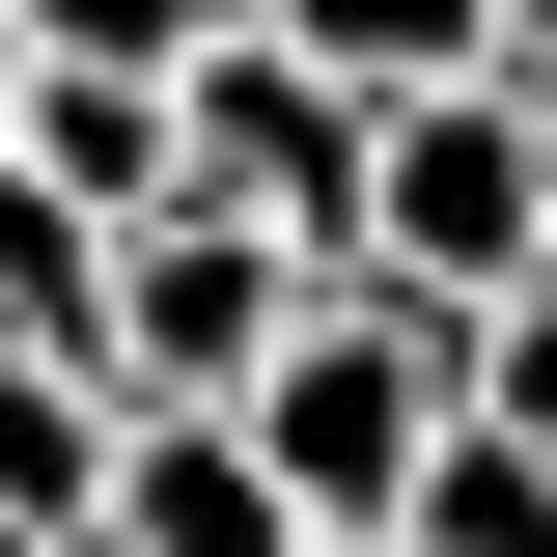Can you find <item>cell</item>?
Returning a JSON list of instances; mask_svg holds the SVG:
<instances>
[{"mask_svg": "<svg viewBox=\"0 0 557 557\" xmlns=\"http://www.w3.org/2000/svg\"><path fill=\"white\" fill-rule=\"evenodd\" d=\"M223 418L278 446V502H307L335 557H391L418 474H446V418H474V307H418V278H307V335H278Z\"/></svg>", "mask_w": 557, "mask_h": 557, "instance_id": "cell-1", "label": "cell"}, {"mask_svg": "<svg viewBox=\"0 0 557 557\" xmlns=\"http://www.w3.org/2000/svg\"><path fill=\"white\" fill-rule=\"evenodd\" d=\"M335 278H418V307H530V278H557V139H530V84H418V112L362 139V223H335Z\"/></svg>", "mask_w": 557, "mask_h": 557, "instance_id": "cell-2", "label": "cell"}, {"mask_svg": "<svg viewBox=\"0 0 557 557\" xmlns=\"http://www.w3.org/2000/svg\"><path fill=\"white\" fill-rule=\"evenodd\" d=\"M307 278H335L307 223H251V196H139V223H112V391H139V418H223L278 335H307Z\"/></svg>", "mask_w": 557, "mask_h": 557, "instance_id": "cell-3", "label": "cell"}, {"mask_svg": "<svg viewBox=\"0 0 557 557\" xmlns=\"http://www.w3.org/2000/svg\"><path fill=\"white\" fill-rule=\"evenodd\" d=\"M168 112H196V196H251V223H307V251H335V223H362V139H391V84H335V57L251 0Z\"/></svg>", "mask_w": 557, "mask_h": 557, "instance_id": "cell-4", "label": "cell"}, {"mask_svg": "<svg viewBox=\"0 0 557 557\" xmlns=\"http://www.w3.org/2000/svg\"><path fill=\"white\" fill-rule=\"evenodd\" d=\"M28 557H335V530L278 502L251 418H139V446H112V530H28Z\"/></svg>", "mask_w": 557, "mask_h": 557, "instance_id": "cell-5", "label": "cell"}, {"mask_svg": "<svg viewBox=\"0 0 557 557\" xmlns=\"http://www.w3.org/2000/svg\"><path fill=\"white\" fill-rule=\"evenodd\" d=\"M0 139H28V168H57V196H196V112H168V84H139V57H28V112H0Z\"/></svg>", "mask_w": 557, "mask_h": 557, "instance_id": "cell-6", "label": "cell"}, {"mask_svg": "<svg viewBox=\"0 0 557 557\" xmlns=\"http://www.w3.org/2000/svg\"><path fill=\"white\" fill-rule=\"evenodd\" d=\"M112 446H139L112 362H28L0 335V530H112Z\"/></svg>", "mask_w": 557, "mask_h": 557, "instance_id": "cell-7", "label": "cell"}, {"mask_svg": "<svg viewBox=\"0 0 557 557\" xmlns=\"http://www.w3.org/2000/svg\"><path fill=\"white\" fill-rule=\"evenodd\" d=\"M0 335L28 362H112V196H57L28 139H0Z\"/></svg>", "mask_w": 557, "mask_h": 557, "instance_id": "cell-8", "label": "cell"}, {"mask_svg": "<svg viewBox=\"0 0 557 557\" xmlns=\"http://www.w3.org/2000/svg\"><path fill=\"white\" fill-rule=\"evenodd\" d=\"M391 557H557V446H530V418H446V474H418Z\"/></svg>", "mask_w": 557, "mask_h": 557, "instance_id": "cell-9", "label": "cell"}, {"mask_svg": "<svg viewBox=\"0 0 557 557\" xmlns=\"http://www.w3.org/2000/svg\"><path fill=\"white\" fill-rule=\"evenodd\" d=\"M278 28H307L335 84H391V112L418 84H502V0H278Z\"/></svg>", "mask_w": 557, "mask_h": 557, "instance_id": "cell-10", "label": "cell"}, {"mask_svg": "<svg viewBox=\"0 0 557 557\" xmlns=\"http://www.w3.org/2000/svg\"><path fill=\"white\" fill-rule=\"evenodd\" d=\"M28 28H57V57H139V84H196L251 0H28Z\"/></svg>", "mask_w": 557, "mask_h": 557, "instance_id": "cell-11", "label": "cell"}, {"mask_svg": "<svg viewBox=\"0 0 557 557\" xmlns=\"http://www.w3.org/2000/svg\"><path fill=\"white\" fill-rule=\"evenodd\" d=\"M474 418H530V446H557V278H530V307H474Z\"/></svg>", "mask_w": 557, "mask_h": 557, "instance_id": "cell-12", "label": "cell"}, {"mask_svg": "<svg viewBox=\"0 0 557 557\" xmlns=\"http://www.w3.org/2000/svg\"><path fill=\"white\" fill-rule=\"evenodd\" d=\"M28 57H57V28H28V0H0V112H28Z\"/></svg>", "mask_w": 557, "mask_h": 557, "instance_id": "cell-13", "label": "cell"}, {"mask_svg": "<svg viewBox=\"0 0 557 557\" xmlns=\"http://www.w3.org/2000/svg\"><path fill=\"white\" fill-rule=\"evenodd\" d=\"M502 57H557V0H502Z\"/></svg>", "mask_w": 557, "mask_h": 557, "instance_id": "cell-14", "label": "cell"}, {"mask_svg": "<svg viewBox=\"0 0 557 557\" xmlns=\"http://www.w3.org/2000/svg\"><path fill=\"white\" fill-rule=\"evenodd\" d=\"M0 557H28V530H0Z\"/></svg>", "mask_w": 557, "mask_h": 557, "instance_id": "cell-15", "label": "cell"}]
</instances>
